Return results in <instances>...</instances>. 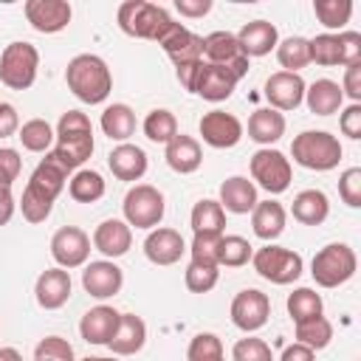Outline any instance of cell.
Returning a JSON list of instances; mask_svg holds the SVG:
<instances>
[{
	"instance_id": "ab89813d",
	"label": "cell",
	"mask_w": 361,
	"mask_h": 361,
	"mask_svg": "<svg viewBox=\"0 0 361 361\" xmlns=\"http://www.w3.org/2000/svg\"><path fill=\"white\" fill-rule=\"evenodd\" d=\"M293 336H296L299 344H305V347H310L316 353V350H324L333 341V324H330V319L316 316V319L299 322L296 330H293Z\"/></svg>"
},
{
	"instance_id": "681fc988",
	"label": "cell",
	"mask_w": 361,
	"mask_h": 361,
	"mask_svg": "<svg viewBox=\"0 0 361 361\" xmlns=\"http://www.w3.org/2000/svg\"><path fill=\"white\" fill-rule=\"evenodd\" d=\"M338 195L350 209L361 206V166H350L338 178Z\"/></svg>"
},
{
	"instance_id": "74e56055",
	"label": "cell",
	"mask_w": 361,
	"mask_h": 361,
	"mask_svg": "<svg viewBox=\"0 0 361 361\" xmlns=\"http://www.w3.org/2000/svg\"><path fill=\"white\" fill-rule=\"evenodd\" d=\"M274 51H276L279 65H282L288 73H299L302 68L310 65V45H307L305 37H288V39H282Z\"/></svg>"
},
{
	"instance_id": "bcb514c9",
	"label": "cell",
	"mask_w": 361,
	"mask_h": 361,
	"mask_svg": "<svg viewBox=\"0 0 361 361\" xmlns=\"http://www.w3.org/2000/svg\"><path fill=\"white\" fill-rule=\"evenodd\" d=\"M34 358H37V361H76L71 341L62 338V336H45V338L34 347Z\"/></svg>"
},
{
	"instance_id": "7c38bea8",
	"label": "cell",
	"mask_w": 361,
	"mask_h": 361,
	"mask_svg": "<svg viewBox=\"0 0 361 361\" xmlns=\"http://www.w3.org/2000/svg\"><path fill=\"white\" fill-rule=\"evenodd\" d=\"M51 257L59 268H82L90 259V237L79 226H62L51 237Z\"/></svg>"
},
{
	"instance_id": "b9f144b4",
	"label": "cell",
	"mask_w": 361,
	"mask_h": 361,
	"mask_svg": "<svg viewBox=\"0 0 361 361\" xmlns=\"http://www.w3.org/2000/svg\"><path fill=\"white\" fill-rule=\"evenodd\" d=\"M17 138L23 141V147L28 152H48L54 147V127L45 121V118H28L20 130H17Z\"/></svg>"
},
{
	"instance_id": "83f0119b",
	"label": "cell",
	"mask_w": 361,
	"mask_h": 361,
	"mask_svg": "<svg viewBox=\"0 0 361 361\" xmlns=\"http://www.w3.org/2000/svg\"><path fill=\"white\" fill-rule=\"evenodd\" d=\"M107 166L118 180H127V183L141 180L147 172V152L135 144H118L107 155Z\"/></svg>"
},
{
	"instance_id": "277c9868",
	"label": "cell",
	"mask_w": 361,
	"mask_h": 361,
	"mask_svg": "<svg viewBox=\"0 0 361 361\" xmlns=\"http://www.w3.org/2000/svg\"><path fill=\"white\" fill-rule=\"evenodd\" d=\"M178 23L169 17L164 6L147 3V0H127L118 6V28L138 39L161 42Z\"/></svg>"
},
{
	"instance_id": "8992f818",
	"label": "cell",
	"mask_w": 361,
	"mask_h": 361,
	"mask_svg": "<svg viewBox=\"0 0 361 361\" xmlns=\"http://www.w3.org/2000/svg\"><path fill=\"white\" fill-rule=\"evenodd\" d=\"M355 268H358V257L347 243H330L319 248L310 262V274L319 288H338L350 282L355 276Z\"/></svg>"
},
{
	"instance_id": "52a82bcc",
	"label": "cell",
	"mask_w": 361,
	"mask_h": 361,
	"mask_svg": "<svg viewBox=\"0 0 361 361\" xmlns=\"http://www.w3.org/2000/svg\"><path fill=\"white\" fill-rule=\"evenodd\" d=\"M39 51L31 42H8L0 54V82L11 90H28L37 82Z\"/></svg>"
},
{
	"instance_id": "1f68e13d",
	"label": "cell",
	"mask_w": 361,
	"mask_h": 361,
	"mask_svg": "<svg viewBox=\"0 0 361 361\" xmlns=\"http://www.w3.org/2000/svg\"><path fill=\"white\" fill-rule=\"evenodd\" d=\"M290 214L302 226H322L327 220V214H330V200H327V195L322 189H302L293 197Z\"/></svg>"
},
{
	"instance_id": "4dcf8cb0",
	"label": "cell",
	"mask_w": 361,
	"mask_h": 361,
	"mask_svg": "<svg viewBox=\"0 0 361 361\" xmlns=\"http://www.w3.org/2000/svg\"><path fill=\"white\" fill-rule=\"evenodd\" d=\"M285 135V116L274 107H259L251 113L248 118V138L262 144V147H271L276 144L279 138Z\"/></svg>"
},
{
	"instance_id": "e0dca14e",
	"label": "cell",
	"mask_w": 361,
	"mask_h": 361,
	"mask_svg": "<svg viewBox=\"0 0 361 361\" xmlns=\"http://www.w3.org/2000/svg\"><path fill=\"white\" fill-rule=\"evenodd\" d=\"M237 76L220 65H209V62H200L197 73H195V82H192V93L206 99V102H226L234 87H237Z\"/></svg>"
},
{
	"instance_id": "e575fe53",
	"label": "cell",
	"mask_w": 361,
	"mask_h": 361,
	"mask_svg": "<svg viewBox=\"0 0 361 361\" xmlns=\"http://www.w3.org/2000/svg\"><path fill=\"white\" fill-rule=\"evenodd\" d=\"M104 192H107L104 178L96 169H76L73 178L68 180V195L76 203H96L104 197Z\"/></svg>"
},
{
	"instance_id": "c3c4849f",
	"label": "cell",
	"mask_w": 361,
	"mask_h": 361,
	"mask_svg": "<svg viewBox=\"0 0 361 361\" xmlns=\"http://www.w3.org/2000/svg\"><path fill=\"white\" fill-rule=\"evenodd\" d=\"M223 234H195L192 245H189V254H192V262H200V265H217V243H220Z\"/></svg>"
},
{
	"instance_id": "836d02e7",
	"label": "cell",
	"mask_w": 361,
	"mask_h": 361,
	"mask_svg": "<svg viewBox=\"0 0 361 361\" xmlns=\"http://www.w3.org/2000/svg\"><path fill=\"white\" fill-rule=\"evenodd\" d=\"M189 226L195 234H223L226 228V212L217 200L203 197L195 203L192 214H189Z\"/></svg>"
},
{
	"instance_id": "603a6c76",
	"label": "cell",
	"mask_w": 361,
	"mask_h": 361,
	"mask_svg": "<svg viewBox=\"0 0 361 361\" xmlns=\"http://www.w3.org/2000/svg\"><path fill=\"white\" fill-rule=\"evenodd\" d=\"M223 212L231 214H248L257 206V186L254 180H248L245 175H231L220 183V200Z\"/></svg>"
},
{
	"instance_id": "ee69618b",
	"label": "cell",
	"mask_w": 361,
	"mask_h": 361,
	"mask_svg": "<svg viewBox=\"0 0 361 361\" xmlns=\"http://www.w3.org/2000/svg\"><path fill=\"white\" fill-rule=\"evenodd\" d=\"M186 358L189 361H220L223 358V341H220V336H214V333H197L189 341Z\"/></svg>"
},
{
	"instance_id": "f1b7e54d",
	"label": "cell",
	"mask_w": 361,
	"mask_h": 361,
	"mask_svg": "<svg viewBox=\"0 0 361 361\" xmlns=\"http://www.w3.org/2000/svg\"><path fill=\"white\" fill-rule=\"evenodd\" d=\"M305 104L313 116H333L344 104L341 85L333 79H316L313 85L305 87Z\"/></svg>"
},
{
	"instance_id": "8fae6325",
	"label": "cell",
	"mask_w": 361,
	"mask_h": 361,
	"mask_svg": "<svg viewBox=\"0 0 361 361\" xmlns=\"http://www.w3.org/2000/svg\"><path fill=\"white\" fill-rule=\"evenodd\" d=\"M203 56L209 65H220L231 71L237 79L248 73V56L237 42V34L231 31H212L203 37Z\"/></svg>"
},
{
	"instance_id": "f35d334b",
	"label": "cell",
	"mask_w": 361,
	"mask_h": 361,
	"mask_svg": "<svg viewBox=\"0 0 361 361\" xmlns=\"http://www.w3.org/2000/svg\"><path fill=\"white\" fill-rule=\"evenodd\" d=\"M322 310H324V302L313 288H296L288 296V316L293 319V324L316 319V316H322Z\"/></svg>"
},
{
	"instance_id": "f546056e",
	"label": "cell",
	"mask_w": 361,
	"mask_h": 361,
	"mask_svg": "<svg viewBox=\"0 0 361 361\" xmlns=\"http://www.w3.org/2000/svg\"><path fill=\"white\" fill-rule=\"evenodd\" d=\"M285 206L279 200H257L254 212H251V226H254V234L265 243L276 240L282 231H285Z\"/></svg>"
},
{
	"instance_id": "ffe728a7",
	"label": "cell",
	"mask_w": 361,
	"mask_h": 361,
	"mask_svg": "<svg viewBox=\"0 0 361 361\" xmlns=\"http://www.w3.org/2000/svg\"><path fill=\"white\" fill-rule=\"evenodd\" d=\"M164 54L172 59V65H192V62H203V37H197L195 31H189L186 25H175L161 42Z\"/></svg>"
},
{
	"instance_id": "60d3db41",
	"label": "cell",
	"mask_w": 361,
	"mask_h": 361,
	"mask_svg": "<svg viewBox=\"0 0 361 361\" xmlns=\"http://www.w3.org/2000/svg\"><path fill=\"white\" fill-rule=\"evenodd\" d=\"M313 14L316 20L330 28V31H344V25L353 17V3L350 0H316L313 3ZM327 31V34H330Z\"/></svg>"
},
{
	"instance_id": "484cf974",
	"label": "cell",
	"mask_w": 361,
	"mask_h": 361,
	"mask_svg": "<svg viewBox=\"0 0 361 361\" xmlns=\"http://www.w3.org/2000/svg\"><path fill=\"white\" fill-rule=\"evenodd\" d=\"M164 158H166L169 169H175L178 175H192V172H197L200 164H203V149H200V141H197V138L178 133V135L166 144Z\"/></svg>"
},
{
	"instance_id": "4316f807",
	"label": "cell",
	"mask_w": 361,
	"mask_h": 361,
	"mask_svg": "<svg viewBox=\"0 0 361 361\" xmlns=\"http://www.w3.org/2000/svg\"><path fill=\"white\" fill-rule=\"evenodd\" d=\"M144 344H147V324H144V319L135 316V313H121L118 316V327H116L113 338L107 341L113 355H135Z\"/></svg>"
},
{
	"instance_id": "ac0fdd59",
	"label": "cell",
	"mask_w": 361,
	"mask_h": 361,
	"mask_svg": "<svg viewBox=\"0 0 361 361\" xmlns=\"http://www.w3.org/2000/svg\"><path fill=\"white\" fill-rule=\"evenodd\" d=\"M121 285H124V274L113 259L87 262L85 271H82V288L93 299H110L121 290Z\"/></svg>"
},
{
	"instance_id": "f907efd6",
	"label": "cell",
	"mask_w": 361,
	"mask_h": 361,
	"mask_svg": "<svg viewBox=\"0 0 361 361\" xmlns=\"http://www.w3.org/2000/svg\"><path fill=\"white\" fill-rule=\"evenodd\" d=\"M336 42H338V65L350 68L355 62H361V34L358 31H338L336 34Z\"/></svg>"
},
{
	"instance_id": "d590c367",
	"label": "cell",
	"mask_w": 361,
	"mask_h": 361,
	"mask_svg": "<svg viewBox=\"0 0 361 361\" xmlns=\"http://www.w3.org/2000/svg\"><path fill=\"white\" fill-rule=\"evenodd\" d=\"M141 127H144V135H147L152 144H164V147L178 135V118H175V113L166 110V107L149 110Z\"/></svg>"
},
{
	"instance_id": "7a4b0ae2",
	"label": "cell",
	"mask_w": 361,
	"mask_h": 361,
	"mask_svg": "<svg viewBox=\"0 0 361 361\" xmlns=\"http://www.w3.org/2000/svg\"><path fill=\"white\" fill-rule=\"evenodd\" d=\"M54 147L51 155L68 169H79L90 155H93V124L82 110H68L62 113V118L56 121L54 130Z\"/></svg>"
},
{
	"instance_id": "db71d44e",
	"label": "cell",
	"mask_w": 361,
	"mask_h": 361,
	"mask_svg": "<svg viewBox=\"0 0 361 361\" xmlns=\"http://www.w3.org/2000/svg\"><path fill=\"white\" fill-rule=\"evenodd\" d=\"M341 93L350 96V104H361V62L344 68V85Z\"/></svg>"
},
{
	"instance_id": "6125c7cd",
	"label": "cell",
	"mask_w": 361,
	"mask_h": 361,
	"mask_svg": "<svg viewBox=\"0 0 361 361\" xmlns=\"http://www.w3.org/2000/svg\"><path fill=\"white\" fill-rule=\"evenodd\" d=\"M220 361H226V358H220Z\"/></svg>"
},
{
	"instance_id": "91938a15",
	"label": "cell",
	"mask_w": 361,
	"mask_h": 361,
	"mask_svg": "<svg viewBox=\"0 0 361 361\" xmlns=\"http://www.w3.org/2000/svg\"><path fill=\"white\" fill-rule=\"evenodd\" d=\"M0 361H23V355L14 347H0Z\"/></svg>"
},
{
	"instance_id": "30bf717a",
	"label": "cell",
	"mask_w": 361,
	"mask_h": 361,
	"mask_svg": "<svg viewBox=\"0 0 361 361\" xmlns=\"http://www.w3.org/2000/svg\"><path fill=\"white\" fill-rule=\"evenodd\" d=\"M251 178L268 195H282V192H288V186L293 180L290 158L285 152H279V149L262 147V149H257L251 155Z\"/></svg>"
},
{
	"instance_id": "6da1fadb",
	"label": "cell",
	"mask_w": 361,
	"mask_h": 361,
	"mask_svg": "<svg viewBox=\"0 0 361 361\" xmlns=\"http://www.w3.org/2000/svg\"><path fill=\"white\" fill-rule=\"evenodd\" d=\"M68 183V169L51 155L45 152V158L37 164V169L31 172L25 189H23V200H20V212L28 223H45L51 217L54 200L59 197V192Z\"/></svg>"
},
{
	"instance_id": "7bdbcfd3",
	"label": "cell",
	"mask_w": 361,
	"mask_h": 361,
	"mask_svg": "<svg viewBox=\"0 0 361 361\" xmlns=\"http://www.w3.org/2000/svg\"><path fill=\"white\" fill-rule=\"evenodd\" d=\"M220 279V268L217 265H200V262H189L183 282L192 293H209Z\"/></svg>"
},
{
	"instance_id": "9a60e30c",
	"label": "cell",
	"mask_w": 361,
	"mask_h": 361,
	"mask_svg": "<svg viewBox=\"0 0 361 361\" xmlns=\"http://www.w3.org/2000/svg\"><path fill=\"white\" fill-rule=\"evenodd\" d=\"M197 130H200V138L209 147H214V149H231L243 138L240 118L231 116V113H226V110H209V113H203Z\"/></svg>"
},
{
	"instance_id": "7402d4cb",
	"label": "cell",
	"mask_w": 361,
	"mask_h": 361,
	"mask_svg": "<svg viewBox=\"0 0 361 361\" xmlns=\"http://www.w3.org/2000/svg\"><path fill=\"white\" fill-rule=\"evenodd\" d=\"M133 245V228L124 223V220H104L96 226L93 231V248L102 251L107 259H116V257H124Z\"/></svg>"
},
{
	"instance_id": "3957f363",
	"label": "cell",
	"mask_w": 361,
	"mask_h": 361,
	"mask_svg": "<svg viewBox=\"0 0 361 361\" xmlns=\"http://www.w3.org/2000/svg\"><path fill=\"white\" fill-rule=\"evenodd\" d=\"M68 90L85 104H102L113 90V73L96 54H79L65 68Z\"/></svg>"
},
{
	"instance_id": "f5cc1de1",
	"label": "cell",
	"mask_w": 361,
	"mask_h": 361,
	"mask_svg": "<svg viewBox=\"0 0 361 361\" xmlns=\"http://www.w3.org/2000/svg\"><path fill=\"white\" fill-rule=\"evenodd\" d=\"M338 127H341V133L347 138L358 141L361 138V104H347L341 110V116H338Z\"/></svg>"
},
{
	"instance_id": "8d00e7d4",
	"label": "cell",
	"mask_w": 361,
	"mask_h": 361,
	"mask_svg": "<svg viewBox=\"0 0 361 361\" xmlns=\"http://www.w3.org/2000/svg\"><path fill=\"white\" fill-rule=\"evenodd\" d=\"M254 248L245 237L240 234H223L220 243H217V268H243L248 259H251Z\"/></svg>"
},
{
	"instance_id": "9f6ffc18",
	"label": "cell",
	"mask_w": 361,
	"mask_h": 361,
	"mask_svg": "<svg viewBox=\"0 0 361 361\" xmlns=\"http://www.w3.org/2000/svg\"><path fill=\"white\" fill-rule=\"evenodd\" d=\"M175 8L183 17H206L212 11V0H175Z\"/></svg>"
},
{
	"instance_id": "d6a6232c",
	"label": "cell",
	"mask_w": 361,
	"mask_h": 361,
	"mask_svg": "<svg viewBox=\"0 0 361 361\" xmlns=\"http://www.w3.org/2000/svg\"><path fill=\"white\" fill-rule=\"evenodd\" d=\"M99 124H102V133H104L110 141L127 144V138L135 133V113H133L130 104L116 102V104H107V107H104Z\"/></svg>"
},
{
	"instance_id": "680465c9",
	"label": "cell",
	"mask_w": 361,
	"mask_h": 361,
	"mask_svg": "<svg viewBox=\"0 0 361 361\" xmlns=\"http://www.w3.org/2000/svg\"><path fill=\"white\" fill-rule=\"evenodd\" d=\"M14 195H11V186H0V226H6L11 217H14Z\"/></svg>"
},
{
	"instance_id": "9c48e42d",
	"label": "cell",
	"mask_w": 361,
	"mask_h": 361,
	"mask_svg": "<svg viewBox=\"0 0 361 361\" xmlns=\"http://www.w3.org/2000/svg\"><path fill=\"white\" fill-rule=\"evenodd\" d=\"M251 265L262 279H268L274 285L296 282L302 276V268H305V262H302V257L296 251L282 248V245H271V243L251 254Z\"/></svg>"
},
{
	"instance_id": "11a10c76",
	"label": "cell",
	"mask_w": 361,
	"mask_h": 361,
	"mask_svg": "<svg viewBox=\"0 0 361 361\" xmlns=\"http://www.w3.org/2000/svg\"><path fill=\"white\" fill-rule=\"evenodd\" d=\"M20 130V116H17V107L8 104V102H0V138H8Z\"/></svg>"
},
{
	"instance_id": "94428289",
	"label": "cell",
	"mask_w": 361,
	"mask_h": 361,
	"mask_svg": "<svg viewBox=\"0 0 361 361\" xmlns=\"http://www.w3.org/2000/svg\"><path fill=\"white\" fill-rule=\"evenodd\" d=\"M82 361H118V358H102V355H87V358H82Z\"/></svg>"
},
{
	"instance_id": "6f0895ef",
	"label": "cell",
	"mask_w": 361,
	"mask_h": 361,
	"mask_svg": "<svg viewBox=\"0 0 361 361\" xmlns=\"http://www.w3.org/2000/svg\"><path fill=\"white\" fill-rule=\"evenodd\" d=\"M279 361H316V353H313L310 347H305V344L293 341V344H288V347L282 350Z\"/></svg>"
},
{
	"instance_id": "ba28073f",
	"label": "cell",
	"mask_w": 361,
	"mask_h": 361,
	"mask_svg": "<svg viewBox=\"0 0 361 361\" xmlns=\"http://www.w3.org/2000/svg\"><path fill=\"white\" fill-rule=\"evenodd\" d=\"M124 223L133 228H158L161 220H164V212H166V203H164V195L161 189L149 186V183H135L127 195H124Z\"/></svg>"
},
{
	"instance_id": "44dd1931",
	"label": "cell",
	"mask_w": 361,
	"mask_h": 361,
	"mask_svg": "<svg viewBox=\"0 0 361 361\" xmlns=\"http://www.w3.org/2000/svg\"><path fill=\"white\" fill-rule=\"evenodd\" d=\"M186 251V243L180 237V231L175 228H166V226H158L147 234L144 240V254L152 265H175Z\"/></svg>"
},
{
	"instance_id": "5b68a950",
	"label": "cell",
	"mask_w": 361,
	"mask_h": 361,
	"mask_svg": "<svg viewBox=\"0 0 361 361\" xmlns=\"http://www.w3.org/2000/svg\"><path fill=\"white\" fill-rule=\"evenodd\" d=\"M341 141L330 135L327 130H305L293 138L290 155L299 166L313 169V172H330L341 161Z\"/></svg>"
},
{
	"instance_id": "2e32d148",
	"label": "cell",
	"mask_w": 361,
	"mask_h": 361,
	"mask_svg": "<svg viewBox=\"0 0 361 361\" xmlns=\"http://www.w3.org/2000/svg\"><path fill=\"white\" fill-rule=\"evenodd\" d=\"M305 79L299 73H288V71H276L265 79V99L274 110L285 113V110H296L302 102H305Z\"/></svg>"
},
{
	"instance_id": "d4e9b609",
	"label": "cell",
	"mask_w": 361,
	"mask_h": 361,
	"mask_svg": "<svg viewBox=\"0 0 361 361\" xmlns=\"http://www.w3.org/2000/svg\"><path fill=\"white\" fill-rule=\"evenodd\" d=\"M237 42H240V48L245 51L248 59L251 56H265L279 45V31L268 20H251V23H245L240 28Z\"/></svg>"
},
{
	"instance_id": "f6af8a7d",
	"label": "cell",
	"mask_w": 361,
	"mask_h": 361,
	"mask_svg": "<svg viewBox=\"0 0 361 361\" xmlns=\"http://www.w3.org/2000/svg\"><path fill=\"white\" fill-rule=\"evenodd\" d=\"M307 45H310V62H316L322 68L338 65V42H336V34H316L313 39H307Z\"/></svg>"
},
{
	"instance_id": "d6986e66",
	"label": "cell",
	"mask_w": 361,
	"mask_h": 361,
	"mask_svg": "<svg viewBox=\"0 0 361 361\" xmlns=\"http://www.w3.org/2000/svg\"><path fill=\"white\" fill-rule=\"evenodd\" d=\"M71 290H73L71 271H65L59 265L42 271L37 276V285H34V296H37V305L42 310H59L71 299Z\"/></svg>"
},
{
	"instance_id": "816d5d0a",
	"label": "cell",
	"mask_w": 361,
	"mask_h": 361,
	"mask_svg": "<svg viewBox=\"0 0 361 361\" xmlns=\"http://www.w3.org/2000/svg\"><path fill=\"white\" fill-rule=\"evenodd\" d=\"M20 169H23L20 152L11 147H0V186H11L20 178Z\"/></svg>"
},
{
	"instance_id": "7dc6e473",
	"label": "cell",
	"mask_w": 361,
	"mask_h": 361,
	"mask_svg": "<svg viewBox=\"0 0 361 361\" xmlns=\"http://www.w3.org/2000/svg\"><path fill=\"white\" fill-rule=\"evenodd\" d=\"M231 361H274V353H271L268 341L248 336L231 347Z\"/></svg>"
},
{
	"instance_id": "cb8c5ba5",
	"label": "cell",
	"mask_w": 361,
	"mask_h": 361,
	"mask_svg": "<svg viewBox=\"0 0 361 361\" xmlns=\"http://www.w3.org/2000/svg\"><path fill=\"white\" fill-rule=\"evenodd\" d=\"M118 310L116 307H110V305H96V307H90L85 316H82V322H79V333H82V338L87 341V344H107L110 338H113V333H116V327H118Z\"/></svg>"
},
{
	"instance_id": "5bb4252c",
	"label": "cell",
	"mask_w": 361,
	"mask_h": 361,
	"mask_svg": "<svg viewBox=\"0 0 361 361\" xmlns=\"http://www.w3.org/2000/svg\"><path fill=\"white\" fill-rule=\"evenodd\" d=\"M23 11L31 28L39 34H59L62 28H68L73 17V8L68 0H25Z\"/></svg>"
},
{
	"instance_id": "4fadbf2b",
	"label": "cell",
	"mask_w": 361,
	"mask_h": 361,
	"mask_svg": "<svg viewBox=\"0 0 361 361\" xmlns=\"http://www.w3.org/2000/svg\"><path fill=\"white\" fill-rule=\"evenodd\" d=\"M268 319H271V299H268V293H262L257 288H245V290H240L231 299V322L243 333H254V330L265 327Z\"/></svg>"
}]
</instances>
